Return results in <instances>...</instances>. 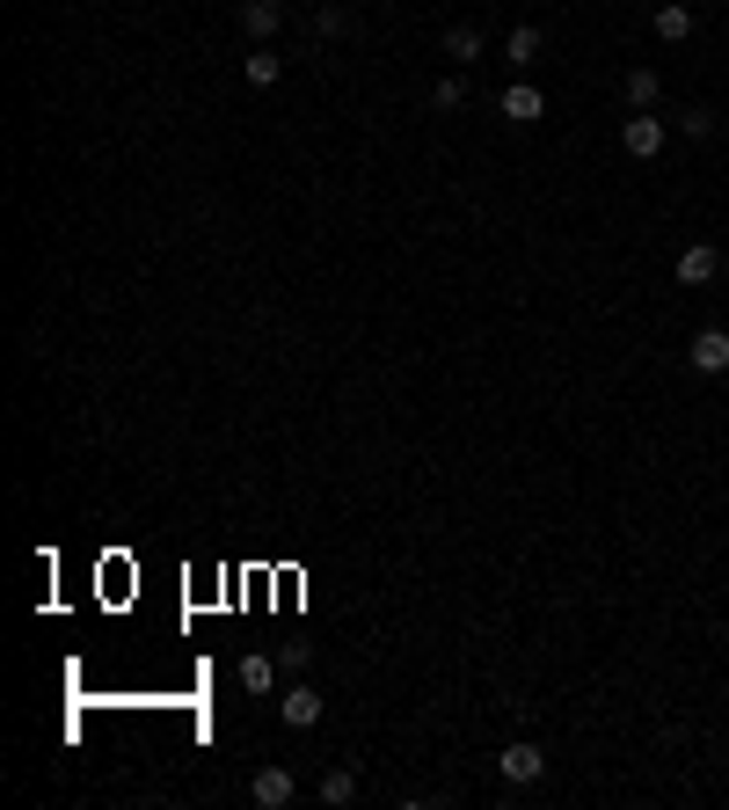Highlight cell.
Returning <instances> with one entry per match:
<instances>
[{"mask_svg":"<svg viewBox=\"0 0 729 810\" xmlns=\"http://www.w3.org/2000/svg\"><path fill=\"white\" fill-rule=\"evenodd\" d=\"M620 146H628L635 162H657V154H664V118H649V110H628V118H620Z\"/></svg>","mask_w":729,"mask_h":810,"instance_id":"obj_1","label":"cell"},{"mask_svg":"<svg viewBox=\"0 0 729 810\" xmlns=\"http://www.w3.org/2000/svg\"><path fill=\"white\" fill-rule=\"evenodd\" d=\"M496 767H504L511 789H526V781H540V774H547V752H540V745H526V737H511V745L496 752Z\"/></svg>","mask_w":729,"mask_h":810,"instance_id":"obj_2","label":"cell"},{"mask_svg":"<svg viewBox=\"0 0 729 810\" xmlns=\"http://www.w3.org/2000/svg\"><path fill=\"white\" fill-rule=\"evenodd\" d=\"M322 709H328L322 687H306V679H292V687L278 694V715H284L292 730H314V723H322Z\"/></svg>","mask_w":729,"mask_h":810,"instance_id":"obj_3","label":"cell"},{"mask_svg":"<svg viewBox=\"0 0 729 810\" xmlns=\"http://www.w3.org/2000/svg\"><path fill=\"white\" fill-rule=\"evenodd\" d=\"M292 796H300L292 767H256V781H248V803H256V810H284Z\"/></svg>","mask_w":729,"mask_h":810,"instance_id":"obj_4","label":"cell"},{"mask_svg":"<svg viewBox=\"0 0 729 810\" xmlns=\"http://www.w3.org/2000/svg\"><path fill=\"white\" fill-rule=\"evenodd\" d=\"M671 270H678V285H715V270H722V248H715V242H686Z\"/></svg>","mask_w":729,"mask_h":810,"instance_id":"obj_5","label":"cell"},{"mask_svg":"<svg viewBox=\"0 0 729 810\" xmlns=\"http://www.w3.org/2000/svg\"><path fill=\"white\" fill-rule=\"evenodd\" d=\"M686 365L693 373H729V329H700L686 344Z\"/></svg>","mask_w":729,"mask_h":810,"instance_id":"obj_6","label":"cell"},{"mask_svg":"<svg viewBox=\"0 0 729 810\" xmlns=\"http://www.w3.org/2000/svg\"><path fill=\"white\" fill-rule=\"evenodd\" d=\"M496 110H504L511 124H540V118H547V96H540V88H532V81H511Z\"/></svg>","mask_w":729,"mask_h":810,"instance_id":"obj_7","label":"cell"},{"mask_svg":"<svg viewBox=\"0 0 729 810\" xmlns=\"http://www.w3.org/2000/svg\"><path fill=\"white\" fill-rule=\"evenodd\" d=\"M242 30H248L256 44H270V37L284 30V0H242Z\"/></svg>","mask_w":729,"mask_h":810,"instance_id":"obj_8","label":"cell"},{"mask_svg":"<svg viewBox=\"0 0 729 810\" xmlns=\"http://www.w3.org/2000/svg\"><path fill=\"white\" fill-rule=\"evenodd\" d=\"M278 657H263V650H256V657H242V665H234V679H242V694H278Z\"/></svg>","mask_w":729,"mask_h":810,"instance_id":"obj_9","label":"cell"},{"mask_svg":"<svg viewBox=\"0 0 729 810\" xmlns=\"http://www.w3.org/2000/svg\"><path fill=\"white\" fill-rule=\"evenodd\" d=\"M242 74H248V88H278L284 81V59H278V44H256L242 59Z\"/></svg>","mask_w":729,"mask_h":810,"instance_id":"obj_10","label":"cell"},{"mask_svg":"<svg viewBox=\"0 0 729 810\" xmlns=\"http://www.w3.org/2000/svg\"><path fill=\"white\" fill-rule=\"evenodd\" d=\"M620 96H628V110H657V96H664V81H657L649 66H628V81H620Z\"/></svg>","mask_w":729,"mask_h":810,"instance_id":"obj_11","label":"cell"},{"mask_svg":"<svg viewBox=\"0 0 729 810\" xmlns=\"http://www.w3.org/2000/svg\"><path fill=\"white\" fill-rule=\"evenodd\" d=\"M657 37H664V44L693 37V8H686V0H664V8H657Z\"/></svg>","mask_w":729,"mask_h":810,"instance_id":"obj_12","label":"cell"},{"mask_svg":"<svg viewBox=\"0 0 729 810\" xmlns=\"http://www.w3.org/2000/svg\"><path fill=\"white\" fill-rule=\"evenodd\" d=\"M446 59L452 66H474V59H482V30H474V22H452V30H446Z\"/></svg>","mask_w":729,"mask_h":810,"instance_id":"obj_13","label":"cell"},{"mask_svg":"<svg viewBox=\"0 0 729 810\" xmlns=\"http://www.w3.org/2000/svg\"><path fill=\"white\" fill-rule=\"evenodd\" d=\"M504 59L511 66H532V59H540V30H532V22H518V30L504 37Z\"/></svg>","mask_w":729,"mask_h":810,"instance_id":"obj_14","label":"cell"},{"mask_svg":"<svg viewBox=\"0 0 729 810\" xmlns=\"http://www.w3.org/2000/svg\"><path fill=\"white\" fill-rule=\"evenodd\" d=\"M350 796H358V774H350V767H328V774H322V803H328V810H344Z\"/></svg>","mask_w":729,"mask_h":810,"instance_id":"obj_15","label":"cell"},{"mask_svg":"<svg viewBox=\"0 0 729 810\" xmlns=\"http://www.w3.org/2000/svg\"><path fill=\"white\" fill-rule=\"evenodd\" d=\"M314 30H322V37H344V30H350V15L336 8V0H322V8H314Z\"/></svg>","mask_w":729,"mask_h":810,"instance_id":"obj_16","label":"cell"},{"mask_svg":"<svg viewBox=\"0 0 729 810\" xmlns=\"http://www.w3.org/2000/svg\"><path fill=\"white\" fill-rule=\"evenodd\" d=\"M430 96H438V110H460V102H467V81H460V74H446V81L430 88Z\"/></svg>","mask_w":729,"mask_h":810,"instance_id":"obj_17","label":"cell"},{"mask_svg":"<svg viewBox=\"0 0 729 810\" xmlns=\"http://www.w3.org/2000/svg\"><path fill=\"white\" fill-rule=\"evenodd\" d=\"M686 140H715V110H686Z\"/></svg>","mask_w":729,"mask_h":810,"instance_id":"obj_18","label":"cell"},{"mask_svg":"<svg viewBox=\"0 0 729 810\" xmlns=\"http://www.w3.org/2000/svg\"><path fill=\"white\" fill-rule=\"evenodd\" d=\"M306 657H314L306 643H278V665H284V672H306Z\"/></svg>","mask_w":729,"mask_h":810,"instance_id":"obj_19","label":"cell"}]
</instances>
